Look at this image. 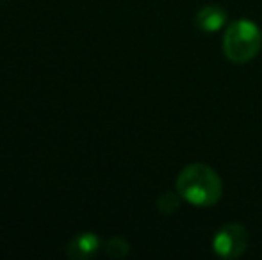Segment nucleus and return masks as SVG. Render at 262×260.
Segmentation results:
<instances>
[{"label":"nucleus","mask_w":262,"mask_h":260,"mask_svg":"<svg viewBox=\"0 0 262 260\" xmlns=\"http://www.w3.org/2000/svg\"><path fill=\"white\" fill-rule=\"evenodd\" d=\"M177 193L194 207H212L220 201L223 182L207 164L194 162L179 173L175 182Z\"/></svg>","instance_id":"f257e3e1"},{"label":"nucleus","mask_w":262,"mask_h":260,"mask_svg":"<svg viewBox=\"0 0 262 260\" xmlns=\"http://www.w3.org/2000/svg\"><path fill=\"white\" fill-rule=\"evenodd\" d=\"M262 46V31L252 20H235L223 36V52L228 61L245 64L255 59Z\"/></svg>","instance_id":"f03ea898"},{"label":"nucleus","mask_w":262,"mask_h":260,"mask_svg":"<svg viewBox=\"0 0 262 260\" xmlns=\"http://www.w3.org/2000/svg\"><path fill=\"white\" fill-rule=\"evenodd\" d=\"M248 248V230L239 223L221 226L212 239V250L221 258H239Z\"/></svg>","instance_id":"7ed1b4c3"},{"label":"nucleus","mask_w":262,"mask_h":260,"mask_svg":"<svg viewBox=\"0 0 262 260\" xmlns=\"http://www.w3.org/2000/svg\"><path fill=\"white\" fill-rule=\"evenodd\" d=\"M102 243L98 239V235L91 232L80 233V235L73 237L72 241L66 246V255L73 260H86V258H93L98 253Z\"/></svg>","instance_id":"20e7f679"},{"label":"nucleus","mask_w":262,"mask_h":260,"mask_svg":"<svg viewBox=\"0 0 262 260\" xmlns=\"http://www.w3.org/2000/svg\"><path fill=\"white\" fill-rule=\"evenodd\" d=\"M194 23H196L198 31L205 32V34H212L227 23V13L220 6H205L196 13Z\"/></svg>","instance_id":"39448f33"},{"label":"nucleus","mask_w":262,"mask_h":260,"mask_svg":"<svg viewBox=\"0 0 262 260\" xmlns=\"http://www.w3.org/2000/svg\"><path fill=\"white\" fill-rule=\"evenodd\" d=\"M104 253L111 258H125L130 253V246L121 237H113L104 244Z\"/></svg>","instance_id":"423d86ee"},{"label":"nucleus","mask_w":262,"mask_h":260,"mask_svg":"<svg viewBox=\"0 0 262 260\" xmlns=\"http://www.w3.org/2000/svg\"><path fill=\"white\" fill-rule=\"evenodd\" d=\"M157 207L162 214H173V212L180 207V195L179 193L175 195V193H171V191L162 193L157 200Z\"/></svg>","instance_id":"0eeeda50"}]
</instances>
